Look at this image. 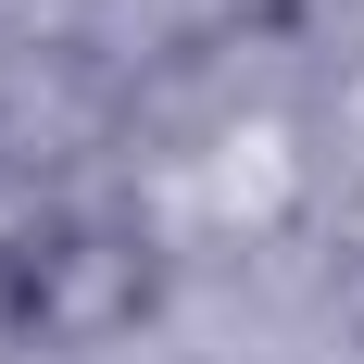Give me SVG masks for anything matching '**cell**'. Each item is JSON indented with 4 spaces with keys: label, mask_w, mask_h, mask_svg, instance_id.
Returning a JSON list of instances; mask_svg holds the SVG:
<instances>
[{
    "label": "cell",
    "mask_w": 364,
    "mask_h": 364,
    "mask_svg": "<svg viewBox=\"0 0 364 364\" xmlns=\"http://www.w3.org/2000/svg\"><path fill=\"white\" fill-rule=\"evenodd\" d=\"M151 301H164L151 226H126V214H50L0 314H13L26 352H113V339L151 327Z\"/></svg>",
    "instance_id": "obj_1"
},
{
    "label": "cell",
    "mask_w": 364,
    "mask_h": 364,
    "mask_svg": "<svg viewBox=\"0 0 364 364\" xmlns=\"http://www.w3.org/2000/svg\"><path fill=\"white\" fill-rule=\"evenodd\" d=\"M38 226H50V214H38V188L13 176V164H0V301H13V277H26V252H38Z\"/></svg>",
    "instance_id": "obj_2"
}]
</instances>
